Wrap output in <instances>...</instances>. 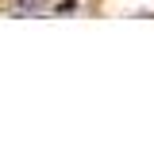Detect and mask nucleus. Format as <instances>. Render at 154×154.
I'll return each mask as SVG.
<instances>
[{
	"mask_svg": "<svg viewBox=\"0 0 154 154\" xmlns=\"http://www.w3.org/2000/svg\"><path fill=\"white\" fill-rule=\"evenodd\" d=\"M38 8H42V0H12V4H8L12 16H35Z\"/></svg>",
	"mask_w": 154,
	"mask_h": 154,
	"instance_id": "nucleus-1",
	"label": "nucleus"
}]
</instances>
